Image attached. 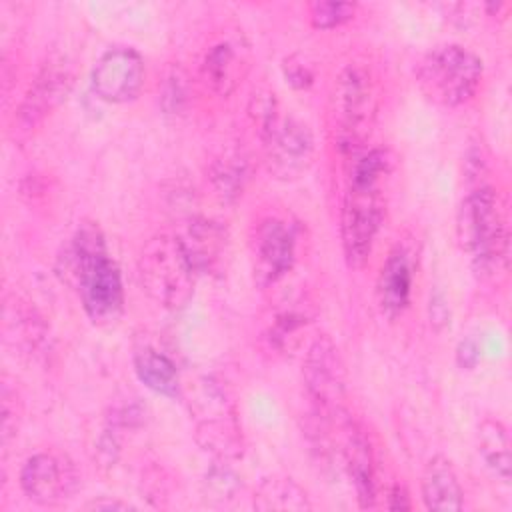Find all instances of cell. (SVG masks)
Returning <instances> with one entry per match:
<instances>
[{"mask_svg": "<svg viewBox=\"0 0 512 512\" xmlns=\"http://www.w3.org/2000/svg\"><path fill=\"white\" fill-rule=\"evenodd\" d=\"M56 272L62 282L78 290L84 312L94 324H110L122 314V276L108 256L98 224L82 222L76 228L58 254Z\"/></svg>", "mask_w": 512, "mask_h": 512, "instance_id": "6da1fadb", "label": "cell"}, {"mask_svg": "<svg viewBox=\"0 0 512 512\" xmlns=\"http://www.w3.org/2000/svg\"><path fill=\"white\" fill-rule=\"evenodd\" d=\"M390 172L388 152L360 150L352 156L340 210V238L350 268H362L384 220L382 180Z\"/></svg>", "mask_w": 512, "mask_h": 512, "instance_id": "7a4b0ae2", "label": "cell"}, {"mask_svg": "<svg viewBox=\"0 0 512 512\" xmlns=\"http://www.w3.org/2000/svg\"><path fill=\"white\" fill-rule=\"evenodd\" d=\"M456 238L478 274L492 276L506 266L508 228L492 186L480 184L464 196L456 214Z\"/></svg>", "mask_w": 512, "mask_h": 512, "instance_id": "3957f363", "label": "cell"}, {"mask_svg": "<svg viewBox=\"0 0 512 512\" xmlns=\"http://www.w3.org/2000/svg\"><path fill=\"white\" fill-rule=\"evenodd\" d=\"M196 274L180 236L156 234L140 250L138 276L142 290L162 308H184L194 294Z\"/></svg>", "mask_w": 512, "mask_h": 512, "instance_id": "277c9868", "label": "cell"}, {"mask_svg": "<svg viewBox=\"0 0 512 512\" xmlns=\"http://www.w3.org/2000/svg\"><path fill=\"white\" fill-rule=\"evenodd\" d=\"M422 94L444 108H456L474 98L482 82V60L460 44L428 50L416 68Z\"/></svg>", "mask_w": 512, "mask_h": 512, "instance_id": "5b68a950", "label": "cell"}, {"mask_svg": "<svg viewBox=\"0 0 512 512\" xmlns=\"http://www.w3.org/2000/svg\"><path fill=\"white\" fill-rule=\"evenodd\" d=\"M376 112L374 84L362 66H346L330 94V120L334 142L344 154H358L362 142L370 134V126Z\"/></svg>", "mask_w": 512, "mask_h": 512, "instance_id": "8992f818", "label": "cell"}, {"mask_svg": "<svg viewBox=\"0 0 512 512\" xmlns=\"http://www.w3.org/2000/svg\"><path fill=\"white\" fill-rule=\"evenodd\" d=\"M190 412L196 418V442L216 460H234L242 454V432L236 420V408L226 390L212 378L198 382Z\"/></svg>", "mask_w": 512, "mask_h": 512, "instance_id": "52a82bcc", "label": "cell"}, {"mask_svg": "<svg viewBox=\"0 0 512 512\" xmlns=\"http://www.w3.org/2000/svg\"><path fill=\"white\" fill-rule=\"evenodd\" d=\"M302 380L314 414L328 420H336L340 414H344L346 370L330 336L320 334L308 346L302 364Z\"/></svg>", "mask_w": 512, "mask_h": 512, "instance_id": "ba28073f", "label": "cell"}, {"mask_svg": "<svg viewBox=\"0 0 512 512\" xmlns=\"http://www.w3.org/2000/svg\"><path fill=\"white\" fill-rule=\"evenodd\" d=\"M264 142L266 170L284 182L298 180L308 172L314 160L312 130L294 116H276L260 134Z\"/></svg>", "mask_w": 512, "mask_h": 512, "instance_id": "9c48e42d", "label": "cell"}, {"mask_svg": "<svg viewBox=\"0 0 512 512\" xmlns=\"http://www.w3.org/2000/svg\"><path fill=\"white\" fill-rule=\"evenodd\" d=\"M296 232L282 218L266 216L252 236V270L260 288L278 284L294 266Z\"/></svg>", "mask_w": 512, "mask_h": 512, "instance_id": "30bf717a", "label": "cell"}, {"mask_svg": "<svg viewBox=\"0 0 512 512\" xmlns=\"http://www.w3.org/2000/svg\"><path fill=\"white\" fill-rule=\"evenodd\" d=\"M144 76L146 68L140 52L130 46H114L98 58L90 82L104 102L124 104L140 94Z\"/></svg>", "mask_w": 512, "mask_h": 512, "instance_id": "8fae6325", "label": "cell"}, {"mask_svg": "<svg viewBox=\"0 0 512 512\" xmlns=\"http://www.w3.org/2000/svg\"><path fill=\"white\" fill-rule=\"evenodd\" d=\"M20 488L36 504L54 506L76 492L78 472L66 456L38 452L22 466Z\"/></svg>", "mask_w": 512, "mask_h": 512, "instance_id": "7c38bea8", "label": "cell"}, {"mask_svg": "<svg viewBox=\"0 0 512 512\" xmlns=\"http://www.w3.org/2000/svg\"><path fill=\"white\" fill-rule=\"evenodd\" d=\"M72 88V72L62 58H50L28 86L14 118L18 132H30L56 110Z\"/></svg>", "mask_w": 512, "mask_h": 512, "instance_id": "4fadbf2b", "label": "cell"}, {"mask_svg": "<svg viewBox=\"0 0 512 512\" xmlns=\"http://www.w3.org/2000/svg\"><path fill=\"white\" fill-rule=\"evenodd\" d=\"M342 458L346 472L354 484L356 498L362 508H372L376 502V468L370 442L362 428L346 414L340 416Z\"/></svg>", "mask_w": 512, "mask_h": 512, "instance_id": "5bb4252c", "label": "cell"}, {"mask_svg": "<svg viewBox=\"0 0 512 512\" xmlns=\"http://www.w3.org/2000/svg\"><path fill=\"white\" fill-rule=\"evenodd\" d=\"M412 278L414 272L410 252L402 244H396L388 252L376 280V296L384 314L398 316L408 308Z\"/></svg>", "mask_w": 512, "mask_h": 512, "instance_id": "9a60e30c", "label": "cell"}, {"mask_svg": "<svg viewBox=\"0 0 512 512\" xmlns=\"http://www.w3.org/2000/svg\"><path fill=\"white\" fill-rule=\"evenodd\" d=\"M422 500L428 510L452 512L462 510L464 492L458 476L446 456H434L428 460L422 472Z\"/></svg>", "mask_w": 512, "mask_h": 512, "instance_id": "2e32d148", "label": "cell"}, {"mask_svg": "<svg viewBox=\"0 0 512 512\" xmlns=\"http://www.w3.org/2000/svg\"><path fill=\"white\" fill-rule=\"evenodd\" d=\"M246 74V58L236 42L220 40L208 48L202 60L204 82L220 96L234 92Z\"/></svg>", "mask_w": 512, "mask_h": 512, "instance_id": "e0dca14e", "label": "cell"}, {"mask_svg": "<svg viewBox=\"0 0 512 512\" xmlns=\"http://www.w3.org/2000/svg\"><path fill=\"white\" fill-rule=\"evenodd\" d=\"M182 244L198 274L212 272L220 266L226 252V234L216 222L200 218L188 226Z\"/></svg>", "mask_w": 512, "mask_h": 512, "instance_id": "ac0fdd59", "label": "cell"}, {"mask_svg": "<svg viewBox=\"0 0 512 512\" xmlns=\"http://www.w3.org/2000/svg\"><path fill=\"white\" fill-rule=\"evenodd\" d=\"M134 372L138 380L152 392L162 394L166 398L180 396L178 370L166 354L150 346L138 348L134 352Z\"/></svg>", "mask_w": 512, "mask_h": 512, "instance_id": "d6986e66", "label": "cell"}, {"mask_svg": "<svg viewBox=\"0 0 512 512\" xmlns=\"http://www.w3.org/2000/svg\"><path fill=\"white\" fill-rule=\"evenodd\" d=\"M250 178V162L242 150H224L208 168V180L216 196L224 202H234L242 196Z\"/></svg>", "mask_w": 512, "mask_h": 512, "instance_id": "ffe728a7", "label": "cell"}, {"mask_svg": "<svg viewBox=\"0 0 512 512\" xmlns=\"http://www.w3.org/2000/svg\"><path fill=\"white\" fill-rule=\"evenodd\" d=\"M252 504L256 510H262V512H270V510L304 512L312 508L306 490L300 484H296L292 478H284V476L264 478L254 492Z\"/></svg>", "mask_w": 512, "mask_h": 512, "instance_id": "44dd1931", "label": "cell"}, {"mask_svg": "<svg viewBox=\"0 0 512 512\" xmlns=\"http://www.w3.org/2000/svg\"><path fill=\"white\" fill-rule=\"evenodd\" d=\"M26 302L16 300H6L4 306V334L6 342H12L14 348L22 350L24 354H32L44 340L46 332L36 316L34 310L24 306Z\"/></svg>", "mask_w": 512, "mask_h": 512, "instance_id": "7402d4cb", "label": "cell"}, {"mask_svg": "<svg viewBox=\"0 0 512 512\" xmlns=\"http://www.w3.org/2000/svg\"><path fill=\"white\" fill-rule=\"evenodd\" d=\"M310 318L312 314L308 312V304L304 302H292L278 308L272 314L270 326L266 330L270 346L282 354L296 348L302 338V332L310 324Z\"/></svg>", "mask_w": 512, "mask_h": 512, "instance_id": "603a6c76", "label": "cell"}, {"mask_svg": "<svg viewBox=\"0 0 512 512\" xmlns=\"http://www.w3.org/2000/svg\"><path fill=\"white\" fill-rule=\"evenodd\" d=\"M478 452L502 482H510V438L500 420L484 418L478 426Z\"/></svg>", "mask_w": 512, "mask_h": 512, "instance_id": "cb8c5ba5", "label": "cell"}, {"mask_svg": "<svg viewBox=\"0 0 512 512\" xmlns=\"http://www.w3.org/2000/svg\"><path fill=\"white\" fill-rule=\"evenodd\" d=\"M226 462L228 460H216L202 480L204 500L216 506L230 504L242 488L238 474Z\"/></svg>", "mask_w": 512, "mask_h": 512, "instance_id": "d4e9b609", "label": "cell"}, {"mask_svg": "<svg viewBox=\"0 0 512 512\" xmlns=\"http://www.w3.org/2000/svg\"><path fill=\"white\" fill-rule=\"evenodd\" d=\"M356 12L354 2H340V0H316L308 4V18L310 24L318 30H330L342 26L344 22L352 20Z\"/></svg>", "mask_w": 512, "mask_h": 512, "instance_id": "484cf974", "label": "cell"}, {"mask_svg": "<svg viewBox=\"0 0 512 512\" xmlns=\"http://www.w3.org/2000/svg\"><path fill=\"white\" fill-rule=\"evenodd\" d=\"M282 72H284V78L286 82L296 88V90H304V88H310L312 82H314V72L312 68L296 54L284 58L282 62Z\"/></svg>", "mask_w": 512, "mask_h": 512, "instance_id": "4316f807", "label": "cell"}, {"mask_svg": "<svg viewBox=\"0 0 512 512\" xmlns=\"http://www.w3.org/2000/svg\"><path fill=\"white\" fill-rule=\"evenodd\" d=\"M184 78L178 72H172V76L166 82V90L162 94V106L166 112H176L186 100V90H184Z\"/></svg>", "mask_w": 512, "mask_h": 512, "instance_id": "83f0119b", "label": "cell"}, {"mask_svg": "<svg viewBox=\"0 0 512 512\" xmlns=\"http://www.w3.org/2000/svg\"><path fill=\"white\" fill-rule=\"evenodd\" d=\"M480 360V346L474 338H466L456 348V362L460 368L472 370Z\"/></svg>", "mask_w": 512, "mask_h": 512, "instance_id": "f1b7e54d", "label": "cell"}, {"mask_svg": "<svg viewBox=\"0 0 512 512\" xmlns=\"http://www.w3.org/2000/svg\"><path fill=\"white\" fill-rule=\"evenodd\" d=\"M448 306H446V300L440 292H434L430 296V324L436 326V328H442L446 326L450 320H448Z\"/></svg>", "mask_w": 512, "mask_h": 512, "instance_id": "f546056e", "label": "cell"}, {"mask_svg": "<svg viewBox=\"0 0 512 512\" xmlns=\"http://www.w3.org/2000/svg\"><path fill=\"white\" fill-rule=\"evenodd\" d=\"M388 508L390 510H410V496L402 484H394L388 492Z\"/></svg>", "mask_w": 512, "mask_h": 512, "instance_id": "4dcf8cb0", "label": "cell"}, {"mask_svg": "<svg viewBox=\"0 0 512 512\" xmlns=\"http://www.w3.org/2000/svg\"><path fill=\"white\" fill-rule=\"evenodd\" d=\"M86 508H90V510H128L132 506L118 502V500H94Z\"/></svg>", "mask_w": 512, "mask_h": 512, "instance_id": "1f68e13d", "label": "cell"}]
</instances>
